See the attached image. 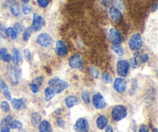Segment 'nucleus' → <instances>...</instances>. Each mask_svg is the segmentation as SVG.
<instances>
[{"label":"nucleus","instance_id":"f257e3e1","mask_svg":"<svg viewBox=\"0 0 158 132\" xmlns=\"http://www.w3.org/2000/svg\"><path fill=\"white\" fill-rule=\"evenodd\" d=\"M49 86L55 94H61L69 87V83L59 77H53L49 80Z\"/></svg>","mask_w":158,"mask_h":132},{"label":"nucleus","instance_id":"f03ea898","mask_svg":"<svg viewBox=\"0 0 158 132\" xmlns=\"http://www.w3.org/2000/svg\"><path fill=\"white\" fill-rule=\"evenodd\" d=\"M112 117L115 121H120L123 120L127 115V111L123 105H116L112 110Z\"/></svg>","mask_w":158,"mask_h":132},{"label":"nucleus","instance_id":"7ed1b4c3","mask_svg":"<svg viewBox=\"0 0 158 132\" xmlns=\"http://www.w3.org/2000/svg\"><path fill=\"white\" fill-rule=\"evenodd\" d=\"M108 37L113 44H120L123 42V37L120 31L116 28H111L108 31Z\"/></svg>","mask_w":158,"mask_h":132},{"label":"nucleus","instance_id":"20e7f679","mask_svg":"<svg viewBox=\"0 0 158 132\" xmlns=\"http://www.w3.org/2000/svg\"><path fill=\"white\" fill-rule=\"evenodd\" d=\"M142 45H143V40L140 33L137 32L131 36L129 40V47L131 50H138L142 47Z\"/></svg>","mask_w":158,"mask_h":132},{"label":"nucleus","instance_id":"39448f33","mask_svg":"<svg viewBox=\"0 0 158 132\" xmlns=\"http://www.w3.org/2000/svg\"><path fill=\"white\" fill-rule=\"evenodd\" d=\"M45 24H46V23H45L44 19L41 15H39L38 13H34L33 19H32V23L30 26L32 30L35 31V32L41 30L44 27Z\"/></svg>","mask_w":158,"mask_h":132},{"label":"nucleus","instance_id":"423d86ee","mask_svg":"<svg viewBox=\"0 0 158 132\" xmlns=\"http://www.w3.org/2000/svg\"><path fill=\"white\" fill-rule=\"evenodd\" d=\"M129 68V63L127 60H121L117 62V71L118 75L120 76V77H125L127 76Z\"/></svg>","mask_w":158,"mask_h":132},{"label":"nucleus","instance_id":"0eeeda50","mask_svg":"<svg viewBox=\"0 0 158 132\" xmlns=\"http://www.w3.org/2000/svg\"><path fill=\"white\" fill-rule=\"evenodd\" d=\"M19 71L17 69L16 66H12L9 68L7 71V77L9 81L14 85H16L19 82Z\"/></svg>","mask_w":158,"mask_h":132},{"label":"nucleus","instance_id":"6e6552de","mask_svg":"<svg viewBox=\"0 0 158 132\" xmlns=\"http://www.w3.org/2000/svg\"><path fill=\"white\" fill-rule=\"evenodd\" d=\"M89 123L85 118H79L76 121L73 129L76 132H89Z\"/></svg>","mask_w":158,"mask_h":132},{"label":"nucleus","instance_id":"1a4fd4ad","mask_svg":"<svg viewBox=\"0 0 158 132\" xmlns=\"http://www.w3.org/2000/svg\"><path fill=\"white\" fill-rule=\"evenodd\" d=\"M93 104L96 109L101 110L106 108V103L104 97L100 93H97L93 97Z\"/></svg>","mask_w":158,"mask_h":132},{"label":"nucleus","instance_id":"9d476101","mask_svg":"<svg viewBox=\"0 0 158 132\" xmlns=\"http://www.w3.org/2000/svg\"><path fill=\"white\" fill-rule=\"evenodd\" d=\"M36 42L40 46L43 47H47L52 43V38L48 33L43 32L37 36Z\"/></svg>","mask_w":158,"mask_h":132},{"label":"nucleus","instance_id":"9b49d317","mask_svg":"<svg viewBox=\"0 0 158 132\" xmlns=\"http://www.w3.org/2000/svg\"><path fill=\"white\" fill-rule=\"evenodd\" d=\"M69 65L73 69H80L83 66V61L80 54L72 56L69 60Z\"/></svg>","mask_w":158,"mask_h":132},{"label":"nucleus","instance_id":"f8f14e48","mask_svg":"<svg viewBox=\"0 0 158 132\" xmlns=\"http://www.w3.org/2000/svg\"><path fill=\"white\" fill-rule=\"evenodd\" d=\"M56 53L59 57H64L68 53V47L65 42L59 40L56 43Z\"/></svg>","mask_w":158,"mask_h":132},{"label":"nucleus","instance_id":"ddd939ff","mask_svg":"<svg viewBox=\"0 0 158 132\" xmlns=\"http://www.w3.org/2000/svg\"><path fill=\"white\" fill-rule=\"evenodd\" d=\"M114 88L117 92L123 93L127 89V82L122 77H118L115 80L114 83Z\"/></svg>","mask_w":158,"mask_h":132},{"label":"nucleus","instance_id":"4468645a","mask_svg":"<svg viewBox=\"0 0 158 132\" xmlns=\"http://www.w3.org/2000/svg\"><path fill=\"white\" fill-rule=\"evenodd\" d=\"M109 15L110 16L111 19L114 22H117L121 19L122 12L118 8L115 6H111L109 9Z\"/></svg>","mask_w":158,"mask_h":132},{"label":"nucleus","instance_id":"2eb2a0df","mask_svg":"<svg viewBox=\"0 0 158 132\" xmlns=\"http://www.w3.org/2000/svg\"><path fill=\"white\" fill-rule=\"evenodd\" d=\"M12 105L15 110H23L26 107V101L24 98L12 99Z\"/></svg>","mask_w":158,"mask_h":132},{"label":"nucleus","instance_id":"dca6fc26","mask_svg":"<svg viewBox=\"0 0 158 132\" xmlns=\"http://www.w3.org/2000/svg\"><path fill=\"white\" fill-rule=\"evenodd\" d=\"M65 103H66V105L67 106V108H73L75 105L78 104H79V99L77 98L76 96L70 95L68 96L65 98Z\"/></svg>","mask_w":158,"mask_h":132},{"label":"nucleus","instance_id":"f3484780","mask_svg":"<svg viewBox=\"0 0 158 132\" xmlns=\"http://www.w3.org/2000/svg\"><path fill=\"white\" fill-rule=\"evenodd\" d=\"M39 131L40 132H52V125L48 121H43L39 125Z\"/></svg>","mask_w":158,"mask_h":132},{"label":"nucleus","instance_id":"a211bd4d","mask_svg":"<svg viewBox=\"0 0 158 132\" xmlns=\"http://www.w3.org/2000/svg\"><path fill=\"white\" fill-rule=\"evenodd\" d=\"M108 119L105 115L99 116L98 118L97 119V125L100 129L103 130L107 126Z\"/></svg>","mask_w":158,"mask_h":132},{"label":"nucleus","instance_id":"6ab92c4d","mask_svg":"<svg viewBox=\"0 0 158 132\" xmlns=\"http://www.w3.org/2000/svg\"><path fill=\"white\" fill-rule=\"evenodd\" d=\"M12 60L13 61L14 66H17L22 60L21 53H20L19 50L18 49H16V48H14L13 50H12Z\"/></svg>","mask_w":158,"mask_h":132},{"label":"nucleus","instance_id":"aec40b11","mask_svg":"<svg viewBox=\"0 0 158 132\" xmlns=\"http://www.w3.org/2000/svg\"><path fill=\"white\" fill-rule=\"evenodd\" d=\"M42 121V117L39 113L33 112L31 114V123L32 126H38Z\"/></svg>","mask_w":158,"mask_h":132},{"label":"nucleus","instance_id":"412c9836","mask_svg":"<svg viewBox=\"0 0 158 132\" xmlns=\"http://www.w3.org/2000/svg\"><path fill=\"white\" fill-rule=\"evenodd\" d=\"M10 12L14 16H19L21 13V10H20V8L18 4L16 3H14V4L10 5Z\"/></svg>","mask_w":158,"mask_h":132},{"label":"nucleus","instance_id":"4be33fe9","mask_svg":"<svg viewBox=\"0 0 158 132\" xmlns=\"http://www.w3.org/2000/svg\"><path fill=\"white\" fill-rule=\"evenodd\" d=\"M44 94H45V97H46V100H50L55 97V92L51 89L50 87H46L44 91Z\"/></svg>","mask_w":158,"mask_h":132},{"label":"nucleus","instance_id":"5701e85b","mask_svg":"<svg viewBox=\"0 0 158 132\" xmlns=\"http://www.w3.org/2000/svg\"><path fill=\"white\" fill-rule=\"evenodd\" d=\"M9 127L12 129H21L23 128V123L18 120H12L9 125Z\"/></svg>","mask_w":158,"mask_h":132},{"label":"nucleus","instance_id":"b1692460","mask_svg":"<svg viewBox=\"0 0 158 132\" xmlns=\"http://www.w3.org/2000/svg\"><path fill=\"white\" fill-rule=\"evenodd\" d=\"M88 71H89V74H90V76H92L94 78L97 79L99 77V74H100V72H99V70L97 69V67L94 66H90L88 67Z\"/></svg>","mask_w":158,"mask_h":132},{"label":"nucleus","instance_id":"393cba45","mask_svg":"<svg viewBox=\"0 0 158 132\" xmlns=\"http://www.w3.org/2000/svg\"><path fill=\"white\" fill-rule=\"evenodd\" d=\"M6 36L10 37L12 40H15L17 38V32L12 27H9L6 29Z\"/></svg>","mask_w":158,"mask_h":132},{"label":"nucleus","instance_id":"a878e982","mask_svg":"<svg viewBox=\"0 0 158 132\" xmlns=\"http://www.w3.org/2000/svg\"><path fill=\"white\" fill-rule=\"evenodd\" d=\"M111 48L119 57H122L123 55V49L120 44H113Z\"/></svg>","mask_w":158,"mask_h":132},{"label":"nucleus","instance_id":"bb28decb","mask_svg":"<svg viewBox=\"0 0 158 132\" xmlns=\"http://www.w3.org/2000/svg\"><path fill=\"white\" fill-rule=\"evenodd\" d=\"M102 79L105 83H110L113 82L112 76L108 72H103L102 74Z\"/></svg>","mask_w":158,"mask_h":132},{"label":"nucleus","instance_id":"cd10ccee","mask_svg":"<svg viewBox=\"0 0 158 132\" xmlns=\"http://www.w3.org/2000/svg\"><path fill=\"white\" fill-rule=\"evenodd\" d=\"M33 32V31L32 30V29H31L30 27L27 28V29H26V30L24 31V32H23V39L24 41H28V40L30 39L31 37V35H32V32Z\"/></svg>","mask_w":158,"mask_h":132},{"label":"nucleus","instance_id":"c85d7f7f","mask_svg":"<svg viewBox=\"0 0 158 132\" xmlns=\"http://www.w3.org/2000/svg\"><path fill=\"white\" fill-rule=\"evenodd\" d=\"M81 97L84 103L86 104H88L90 102V97H89V94L87 91H83L81 94Z\"/></svg>","mask_w":158,"mask_h":132},{"label":"nucleus","instance_id":"c756f323","mask_svg":"<svg viewBox=\"0 0 158 132\" xmlns=\"http://www.w3.org/2000/svg\"><path fill=\"white\" fill-rule=\"evenodd\" d=\"M0 107H1V109L4 112L8 113L10 111V106H9V103H8L7 101H2Z\"/></svg>","mask_w":158,"mask_h":132},{"label":"nucleus","instance_id":"7c9ffc66","mask_svg":"<svg viewBox=\"0 0 158 132\" xmlns=\"http://www.w3.org/2000/svg\"><path fill=\"white\" fill-rule=\"evenodd\" d=\"M113 3H114L119 9H123L125 7L124 0H113Z\"/></svg>","mask_w":158,"mask_h":132},{"label":"nucleus","instance_id":"2f4dec72","mask_svg":"<svg viewBox=\"0 0 158 132\" xmlns=\"http://www.w3.org/2000/svg\"><path fill=\"white\" fill-rule=\"evenodd\" d=\"M12 120H13V117L12 115H8L2 119V123L3 126H9V125Z\"/></svg>","mask_w":158,"mask_h":132},{"label":"nucleus","instance_id":"473e14b6","mask_svg":"<svg viewBox=\"0 0 158 132\" xmlns=\"http://www.w3.org/2000/svg\"><path fill=\"white\" fill-rule=\"evenodd\" d=\"M13 27L14 30H15L17 33H20V32H23V29H24V27H23V25L19 23H15V24H14Z\"/></svg>","mask_w":158,"mask_h":132},{"label":"nucleus","instance_id":"72a5a7b5","mask_svg":"<svg viewBox=\"0 0 158 132\" xmlns=\"http://www.w3.org/2000/svg\"><path fill=\"white\" fill-rule=\"evenodd\" d=\"M9 91V88H8L7 84H6V82H5L4 80L0 79V92H2L3 94L5 91Z\"/></svg>","mask_w":158,"mask_h":132},{"label":"nucleus","instance_id":"f704fd0d","mask_svg":"<svg viewBox=\"0 0 158 132\" xmlns=\"http://www.w3.org/2000/svg\"><path fill=\"white\" fill-rule=\"evenodd\" d=\"M32 9L30 6H28V5H23V12L25 15H29L32 12Z\"/></svg>","mask_w":158,"mask_h":132},{"label":"nucleus","instance_id":"c9c22d12","mask_svg":"<svg viewBox=\"0 0 158 132\" xmlns=\"http://www.w3.org/2000/svg\"><path fill=\"white\" fill-rule=\"evenodd\" d=\"M128 63H129V66H131L132 68H134V69H135L137 66V64H138L137 59L135 57H134V58H131V60H130V61H128Z\"/></svg>","mask_w":158,"mask_h":132},{"label":"nucleus","instance_id":"e433bc0d","mask_svg":"<svg viewBox=\"0 0 158 132\" xmlns=\"http://www.w3.org/2000/svg\"><path fill=\"white\" fill-rule=\"evenodd\" d=\"M37 3H38L40 7L46 8L49 5V0H37Z\"/></svg>","mask_w":158,"mask_h":132},{"label":"nucleus","instance_id":"4c0bfd02","mask_svg":"<svg viewBox=\"0 0 158 132\" xmlns=\"http://www.w3.org/2000/svg\"><path fill=\"white\" fill-rule=\"evenodd\" d=\"M100 2L102 6H103L104 7H110L112 6L113 4V0H100Z\"/></svg>","mask_w":158,"mask_h":132},{"label":"nucleus","instance_id":"58836bf2","mask_svg":"<svg viewBox=\"0 0 158 132\" xmlns=\"http://www.w3.org/2000/svg\"><path fill=\"white\" fill-rule=\"evenodd\" d=\"M23 53H24L25 57H26V60L28 61H30L32 60V53H31L30 50L29 49H25L23 51Z\"/></svg>","mask_w":158,"mask_h":132},{"label":"nucleus","instance_id":"ea45409f","mask_svg":"<svg viewBox=\"0 0 158 132\" xmlns=\"http://www.w3.org/2000/svg\"><path fill=\"white\" fill-rule=\"evenodd\" d=\"M29 87H30L31 91H32V93L34 94H36V93L39 92V86L35 83H29Z\"/></svg>","mask_w":158,"mask_h":132},{"label":"nucleus","instance_id":"a19ab883","mask_svg":"<svg viewBox=\"0 0 158 132\" xmlns=\"http://www.w3.org/2000/svg\"><path fill=\"white\" fill-rule=\"evenodd\" d=\"M7 49L6 48H2V49H0V60H4L5 57L6 56L7 54Z\"/></svg>","mask_w":158,"mask_h":132},{"label":"nucleus","instance_id":"79ce46f5","mask_svg":"<svg viewBox=\"0 0 158 132\" xmlns=\"http://www.w3.org/2000/svg\"><path fill=\"white\" fill-rule=\"evenodd\" d=\"M140 62H141L142 63H147V62H148V60H149V55H148V53L143 54V55H142L141 57H140Z\"/></svg>","mask_w":158,"mask_h":132},{"label":"nucleus","instance_id":"37998d69","mask_svg":"<svg viewBox=\"0 0 158 132\" xmlns=\"http://www.w3.org/2000/svg\"><path fill=\"white\" fill-rule=\"evenodd\" d=\"M56 123H57V125H58L60 128H64L65 126V121L63 120L62 117H58L56 120Z\"/></svg>","mask_w":158,"mask_h":132},{"label":"nucleus","instance_id":"c03bdc74","mask_svg":"<svg viewBox=\"0 0 158 132\" xmlns=\"http://www.w3.org/2000/svg\"><path fill=\"white\" fill-rule=\"evenodd\" d=\"M43 77H35V79H34V83H35V84H37L38 86H40V85H41L42 83H43Z\"/></svg>","mask_w":158,"mask_h":132},{"label":"nucleus","instance_id":"a18cd8bd","mask_svg":"<svg viewBox=\"0 0 158 132\" xmlns=\"http://www.w3.org/2000/svg\"><path fill=\"white\" fill-rule=\"evenodd\" d=\"M138 132H149V128H148V127L147 125H142L140 127V129H139Z\"/></svg>","mask_w":158,"mask_h":132},{"label":"nucleus","instance_id":"49530a36","mask_svg":"<svg viewBox=\"0 0 158 132\" xmlns=\"http://www.w3.org/2000/svg\"><path fill=\"white\" fill-rule=\"evenodd\" d=\"M3 94H4L5 97H6L8 100H12V95H11V93L9 92V91H5V92L3 93Z\"/></svg>","mask_w":158,"mask_h":132},{"label":"nucleus","instance_id":"de8ad7c7","mask_svg":"<svg viewBox=\"0 0 158 132\" xmlns=\"http://www.w3.org/2000/svg\"><path fill=\"white\" fill-rule=\"evenodd\" d=\"M11 60H12V55H10V54L7 53V54H6V57H5V58H4V60H3V61L7 62V63H9V62H11Z\"/></svg>","mask_w":158,"mask_h":132},{"label":"nucleus","instance_id":"09e8293b","mask_svg":"<svg viewBox=\"0 0 158 132\" xmlns=\"http://www.w3.org/2000/svg\"><path fill=\"white\" fill-rule=\"evenodd\" d=\"M10 128L9 126H3L1 129V132H9Z\"/></svg>","mask_w":158,"mask_h":132},{"label":"nucleus","instance_id":"8fccbe9b","mask_svg":"<svg viewBox=\"0 0 158 132\" xmlns=\"http://www.w3.org/2000/svg\"><path fill=\"white\" fill-rule=\"evenodd\" d=\"M106 130H105V132H114V130H113L112 126L109 125V126L106 127Z\"/></svg>","mask_w":158,"mask_h":132},{"label":"nucleus","instance_id":"3c124183","mask_svg":"<svg viewBox=\"0 0 158 132\" xmlns=\"http://www.w3.org/2000/svg\"><path fill=\"white\" fill-rule=\"evenodd\" d=\"M157 9V3H154V5L153 6V8H152V12H156Z\"/></svg>","mask_w":158,"mask_h":132},{"label":"nucleus","instance_id":"603ef678","mask_svg":"<svg viewBox=\"0 0 158 132\" xmlns=\"http://www.w3.org/2000/svg\"><path fill=\"white\" fill-rule=\"evenodd\" d=\"M15 2H16V0H7V1H6V3H10V4L12 5L14 4Z\"/></svg>","mask_w":158,"mask_h":132},{"label":"nucleus","instance_id":"864d4df0","mask_svg":"<svg viewBox=\"0 0 158 132\" xmlns=\"http://www.w3.org/2000/svg\"><path fill=\"white\" fill-rule=\"evenodd\" d=\"M61 111H62V110L60 109V108H58V109H57L56 111V114H61Z\"/></svg>","mask_w":158,"mask_h":132},{"label":"nucleus","instance_id":"5fc2aeb1","mask_svg":"<svg viewBox=\"0 0 158 132\" xmlns=\"http://www.w3.org/2000/svg\"><path fill=\"white\" fill-rule=\"evenodd\" d=\"M21 1L23 2L24 3L25 5H26V4H27L28 2H29V0H21Z\"/></svg>","mask_w":158,"mask_h":132},{"label":"nucleus","instance_id":"6e6d98bb","mask_svg":"<svg viewBox=\"0 0 158 132\" xmlns=\"http://www.w3.org/2000/svg\"><path fill=\"white\" fill-rule=\"evenodd\" d=\"M152 132H157V128H154V129L153 130Z\"/></svg>","mask_w":158,"mask_h":132},{"label":"nucleus","instance_id":"4d7b16f0","mask_svg":"<svg viewBox=\"0 0 158 132\" xmlns=\"http://www.w3.org/2000/svg\"><path fill=\"white\" fill-rule=\"evenodd\" d=\"M0 127H1V121H0Z\"/></svg>","mask_w":158,"mask_h":132}]
</instances>
